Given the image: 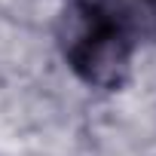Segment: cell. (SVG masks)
I'll return each mask as SVG.
<instances>
[{"mask_svg":"<svg viewBox=\"0 0 156 156\" xmlns=\"http://www.w3.org/2000/svg\"><path fill=\"white\" fill-rule=\"evenodd\" d=\"M135 34L129 9L119 0H73L58 22V43L67 64L98 89L122 86Z\"/></svg>","mask_w":156,"mask_h":156,"instance_id":"cell-1","label":"cell"}]
</instances>
